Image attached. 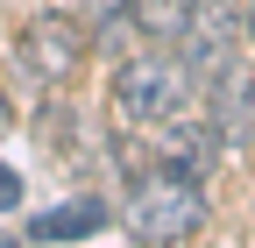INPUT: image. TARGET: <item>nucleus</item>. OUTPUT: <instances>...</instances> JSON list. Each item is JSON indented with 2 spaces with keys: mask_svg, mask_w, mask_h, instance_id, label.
Segmentation results:
<instances>
[{
  "mask_svg": "<svg viewBox=\"0 0 255 248\" xmlns=\"http://www.w3.org/2000/svg\"><path fill=\"white\" fill-rule=\"evenodd\" d=\"M191 92H199V71H191L184 57H121L114 114L135 121V128H163V121H184Z\"/></svg>",
  "mask_w": 255,
  "mask_h": 248,
  "instance_id": "f257e3e1",
  "label": "nucleus"
},
{
  "mask_svg": "<svg viewBox=\"0 0 255 248\" xmlns=\"http://www.w3.org/2000/svg\"><path fill=\"white\" fill-rule=\"evenodd\" d=\"M206 227V199H199V177L177 170V163H156L135 177L128 192V234L135 241H184Z\"/></svg>",
  "mask_w": 255,
  "mask_h": 248,
  "instance_id": "f03ea898",
  "label": "nucleus"
},
{
  "mask_svg": "<svg viewBox=\"0 0 255 248\" xmlns=\"http://www.w3.org/2000/svg\"><path fill=\"white\" fill-rule=\"evenodd\" d=\"M14 64L28 71V85H43V92H57V85H71L78 78V64H85V28H78V14H36L14 36Z\"/></svg>",
  "mask_w": 255,
  "mask_h": 248,
  "instance_id": "7ed1b4c3",
  "label": "nucleus"
},
{
  "mask_svg": "<svg viewBox=\"0 0 255 248\" xmlns=\"http://www.w3.org/2000/svg\"><path fill=\"white\" fill-rule=\"evenodd\" d=\"M241 21H248L241 0H191V7H184V28H177L184 64L199 71V78H206V71H220V64L241 50Z\"/></svg>",
  "mask_w": 255,
  "mask_h": 248,
  "instance_id": "20e7f679",
  "label": "nucleus"
},
{
  "mask_svg": "<svg viewBox=\"0 0 255 248\" xmlns=\"http://www.w3.org/2000/svg\"><path fill=\"white\" fill-rule=\"evenodd\" d=\"M206 100H213V135L220 142H248L255 135V71L241 57H227L220 71H206Z\"/></svg>",
  "mask_w": 255,
  "mask_h": 248,
  "instance_id": "39448f33",
  "label": "nucleus"
},
{
  "mask_svg": "<svg viewBox=\"0 0 255 248\" xmlns=\"http://www.w3.org/2000/svg\"><path fill=\"white\" fill-rule=\"evenodd\" d=\"M107 220H114L107 199H64L57 213H36V220H28V241H85V234H100Z\"/></svg>",
  "mask_w": 255,
  "mask_h": 248,
  "instance_id": "423d86ee",
  "label": "nucleus"
},
{
  "mask_svg": "<svg viewBox=\"0 0 255 248\" xmlns=\"http://www.w3.org/2000/svg\"><path fill=\"white\" fill-rule=\"evenodd\" d=\"M156 156L177 163V170H191V177H206V163H213V135H206V128H184V135H177V121H163V128H156Z\"/></svg>",
  "mask_w": 255,
  "mask_h": 248,
  "instance_id": "0eeeda50",
  "label": "nucleus"
},
{
  "mask_svg": "<svg viewBox=\"0 0 255 248\" xmlns=\"http://www.w3.org/2000/svg\"><path fill=\"white\" fill-rule=\"evenodd\" d=\"M184 7H191V0H128L135 28H142V36H156V43H170L177 28H184Z\"/></svg>",
  "mask_w": 255,
  "mask_h": 248,
  "instance_id": "6e6552de",
  "label": "nucleus"
},
{
  "mask_svg": "<svg viewBox=\"0 0 255 248\" xmlns=\"http://www.w3.org/2000/svg\"><path fill=\"white\" fill-rule=\"evenodd\" d=\"M14 206H21V177L0 163V213H14Z\"/></svg>",
  "mask_w": 255,
  "mask_h": 248,
  "instance_id": "1a4fd4ad",
  "label": "nucleus"
},
{
  "mask_svg": "<svg viewBox=\"0 0 255 248\" xmlns=\"http://www.w3.org/2000/svg\"><path fill=\"white\" fill-rule=\"evenodd\" d=\"M14 128V100H7V85H0V135Z\"/></svg>",
  "mask_w": 255,
  "mask_h": 248,
  "instance_id": "9d476101",
  "label": "nucleus"
},
{
  "mask_svg": "<svg viewBox=\"0 0 255 248\" xmlns=\"http://www.w3.org/2000/svg\"><path fill=\"white\" fill-rule=\"evenodd\" d=\"M248 36H255V7H248Z\"/></svg>",
  "mask_w": 255,
  "mask_h": 248,
  "instance_id": "9b49d317",
  "label": "nucleus"
}]
</instances>
